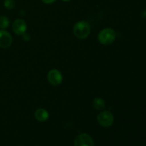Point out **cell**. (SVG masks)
<instances>
[{
  "label": "cell",
  "instance_id": "5b68a950",
  "mask_svg": "<svg viewBox=\"0 0 146 146\" xmlns=\"http://www.w3.org/2000/svg\"><path fill=\"white\" fill-rule=\"evenodd\" d=\"M47 78H48V82L53 86H58L62 82V75L61 72L56 69L51 70L48 72Z\"/></svg>",
  "mask_w": 146,
  "mask_h": 146
},
{
  "label": "cell",
  "instance_id": "52a82bcc",
  "mask_svg": "<svg viewBox=\"0 0 146 146\" xmlns=\"http://www.w3.org/2000/svg\"><path fill=\"white\" fill-rule=\"evenodd\" d=\"M12 29L17 35H22L27 30V24L21 19H16L12 24Z\"/></svg>",
  "mask_w": 146,
  "mask_h": 146
},
{
  "label": "cell",
  "instance_id": "277c9868",
  "mask_svg": "<svg viewBox=\"0 0 146 146\" xmlns=\"http://www.w3.org/2000/svg\"><path fill=\"white\" fill-rule=\"evenodd\" d=\"M74 146H94V141L90 135L81 133L76 138Z\"/></svg>",
  "mask_w": 146,
  "mask_h": 146
},
{
  "label": "cell",
  "instance_id": "4fadbf2b",
  "mask_svg": "<svg viewBox=\"0 0 146 146\" xmlns=\"http://www.w3.org/2000/svg\"><path fill=\"white\" fill-rule=\"evenodd\" d=\"M64 1H70V0H63Z\"/></svg>",
  "mask_w": 146,
  "mask_h": 146
},
{
  "label": "cell",
  "instance_id": "9c48e42d",
  "mask_svg": "<svg viewBox=\"0 0 146 146\" xmlns=\"http://www.w3.org/2000/svg\"><path fill=\"white\" fill-rule=\"evenodd\" d=\"M93 106L95 109L98 110V111H101L104 109L106 106L105 101L101 98H96L93 101Z\"/></svg>",
  "mask_w": 146,
  "mask_h": 146
},
{
  "label": "cell",
  "instance_id": "8fae6325",
  "mask_svg": "<svg viewBox=\"0 0 146 146\" xmlns=\"http://www.w3.org/2000/svg\"><path fill=\"white\" fill-rule=\"evenodd\" d=\"M4 5L8 9H12L15 7V1L14 0H5Z\"/></svg>",
  "mask_w": 146,
  "mask_h": 146
},
{
  "label": "cell",
  "instance_id": "7a4b0ae2",
  "mask_svg": "<svg viewBox=\"0 0 146 146\" xmlns=\"http://www.w3.org/2000/svg\"><path fill=\"white\" fill-rule=\"evenodd\" d=\"M116 37L115 31L111 28L104 29L98 34V38L101 44L104 45H108L114 41Z\"/></svg>",
  "mask_w": 146,
  "mask_h": 146
},
{
  "label": "cell",
  "instance_id": "30bf717a",
  "mask_svg": "<svg viewBox=\"0 0 146 146\" xmlns=\"http://www.w3.org/2000/svg\"><path fill=\"white\" fill-rule=\"evenodd\" d=\"M9 25V19L5 16H1L0 17V28L1 29H7Z\"/></svg>",
  "mask_w": 146,
  "mask_h": 146
},
{
  "label": "cell",
  "instance_id": "6da1fadb",
  "mask_svg": "<svg viewBox=\"0 0 146 146\" xmlns=\"http://www.w3.org/2000/svg\"><path fill=\"white\" fill-rule=\"evenodd\" d=\"M74 34L77 38L84 39L88 36L91 31V27L89 24L85 21H78L74 27Z\"/></svg>",
  "mask_w": 146,
  "mask_h": 146
},
{
  "label": "cell",
  "instance_id": "7c38bea8",
  "mask_svg": "<svg viewBox=\"0 0 146 146\" xmlns=\"http://www.w3.org/2000/svg\"><path fill=\"white\" fill-rule=\"evenodd\" d=\"M43 2L46 3V4H51V3L54 2L56 0H41Z\"/></svg>",
  "mask_w": 146,
  "mask_h": 146
},
{
  "label": "cell",
  "instance_id": "ba28073f",
  "mask_svg": "<svg viewBox=\"0 0 146 146\" xmlns=\"http://www.w3.org/2000/svg\"><path fill=\"white\" fill-rule=\"evenodd\" d=\"M35 118H36L37 121L40 122H44L46 121L48 118V113L46 110L44 108H38L35 112Z\"/></svg>",
  "mask_w": 146,
  "mask_h": 146
},
{
  "label": "cell",
  "instance_id": "3957f363",
  "mask_svg": "<svg viewBox=\"0 0 146 146\" xmlns=\"http://www.w3.org/2000/svg\"><path fill=\"white\" fill-rule=\"evenodd\" d=\"M98 122L101 126L105 127H110L113 125L114 121V118L113 114L110 111H106L101 112L97 117Z\"/></svg>",
  "mask_w": 146,
  "mask_h": 146
},
{
  "label": "cell",
  "instance_id": "8992f818",
  "mask_svg": "<svg viewBox=\"0 0 146 146\" xmlns=\"http://www.w3.org/2000/svg\"><path fill=\"white\" fill-rule=\"evenodd\" d=\"M12 36L8 31L0 30V47L3 48H8L12 44Z\"/></svg>",
  "mask_w": 146,
  "mask_h": 146
}]
</instances>
